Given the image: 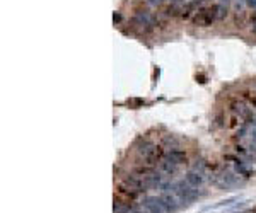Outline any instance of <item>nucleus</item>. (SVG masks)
<instances>
[{"label":"nucleus","mask_w":256,"mask_h":213,"mask_svg":"<svg viewBox=\"0 0 256 213\" xmlns=\"http://www.w3.org/2000/svg\"><path fill=\"white\" fill-rule=\"evenodd\" d=\"M142 206L147 213H166V206H164L162 198L157 196H147L142 201Z\"/></svg>","instance_id":"obj_6"},{"label":"nucleus","mask_w":256,"mask_h":213,"mask_svg":"<svg viewBox=\"0 0 256 213\" xmlns=\"http://www.w3.org/2000/svg\"><path fill=\"white\" fill-rule=\"evenodd\" d=\"M251 26H253V31L256 32V17H254V19H253V22H251Z\"/></svg>","instance_id":"obj_15"},{"label":"nucleus","mask_w":256,"mask_h":213,"mask_svg":"<svg viewBox=\"0 0 256 213\" xmlns=\"http://www.w3.org/2000/svg\"><path fill=\"white\" fill-rule=\"evenodd\" d=\"M185 181L186 182H190L193 187H202L203 186V174L202 172H196V171H190L188 174H186V178H185Z\"/></svg>","instance_id":"obj_9"},{"label":"nucleus","mask_w":256,"mask_h":213,"mask_svg":"<svg viewBox=\"0 0 256 213\" xmlns=\"http://www.w3.org/2000/svg\"><path fill=\"white\" fill-rule=\"evenodd\" d=\"M131 22H133L135 26L152 27V26H155V17H154L152 14H149V12H137L133 16V19H131Z\"/></svg>","instance_id":"obj_7"},{"label":"nucleus","mask_w":256,"mask_h":213,"mask_svg":"<svg viewBox=\"0 0 256 213\" xmlns=\"http://www.w3.org/2000/svg\"><path fill=\"white\" fill-rule=\"evenodd\" d=\"M225 14H227V9H225L222 3H215V5H210V7H205V9H200L196 10V14L193 16L191 22L198 27H208L212 26L214 22L224 19Z\"/></svg>","instance_id":"obj_1"},{"label":"nucleus","mask_w":256,"mask_h":213,"mask_svg":"<svg viewBox=\"0 0 256 213\" xmlns=\"http://www.w3.org/2000/svg\"><path fill=\"white\" fill-rule=\"evenodd\" d=\"M191 171H196V172H202V174H203V172H205V162L203 160H196V164L193 165Z\"/></svg>","instance_id":"obj_11"},{"label":"nucleus","mask_w":256,"mask_h":213,"mask_svg":"<svg viewBox=\"0 0 256 213\" xmlns=\"http://www.w3.org/2000/svg\"><path fill=\"white\" fill-rule=\"evenodd\" d=\"M120 19H121V16L115 12V16H113V21H115V24H116V22H120Z\"/></svg>","instance_id":"obj_14"},{"label":"nucleus","mask_w":256,"mask_h":213,"mask_svg":"<svg viewBox=\"0 0 256 213\" xmlns=\"http://www.w3.org/2000/svg\"><path fill=\"white\" fill-rule=\"evenodd\" d=\"M232 162H234V171L239 176H244V178H251L253 176V169L248 167L241 159H232Z\"/></svg>","instance_id":"obj_8"},{"label":"nucleus","mask_w":256,"mask_h":213,"mask_svg":"<svg viewBox=\"0 0 256 213\" xmlns=\"http://www.w3.org/2000/svg\"><path fill=\"white\" fill-rule=\"evenodd\" d=\"M186 162V154L181 152V150H171V152H167L164 155L162 159L159 160V172L160 174H174V172L178 171V167L181 164H185Z\"/></svg>","instance_id":"obj_2"},{"label":"nucleus","mask_w":256,"mask_h":213,"mask_svg":"<svg viewBox=\"0 0 256 213\" xmlns=\"http://www.w3.org/2000/svg\"><path fill=\"white\" fill-rule=\"evenodd\" d=\"M173 191L179 196V200L183 201V205H190L191 201H195L200 196L198 187H193L190 182L186 181H179L176 184H173Z\"/></svg>","instance_id":"obj_4"},{"label":"nucleus","mask_w":256,"mask_h":213,"mask_svg":"<svg viewBox=\"0 0 256 213\" xmlns=\"http://www.w3.org/2000/svg\"><path fill=\"white\" fill-rule=\"evenodd\" d=\"M215 184L222 189H234V187H239L243 181L239 179L237 172H232V171H222L215 176Z\"/></svg>","instance_id":"obj_5"},{"label":"nucleus","mask_w":256,"mask_h":213,"mask_svg":"<svg viewBox=\"0 0 256 213\" xmlns=\"http://www.w3.org/2000/svg\"><path fill=\"white\" fill-rule=\"evenodd\" d=\"M130 208H131V205H128V203H125V201L116 200L115 198V206H113V211L115 213H128Z\"/></svg>","instance_id":"obj_10"},{"label":"nucleus","mask_w":256,"mask_h":213,"mask_svg":"<svg viewBox=\"0 0 256 213\" xmlns=\"http://www.w3.org/2000/svg\"><path fill=\"white\" fill-rule=\"evenodd\" d=\"M137 154L147 165L155 164V162H159L160 159L164 157L162 147L155 145V143H150V142H144V143H142V145L137 149Z\"/></svg>","instance_id":"obj_3"},{"label":"nucleus","mask_w":256,"mask_h":213,"mask_svg":"<svg viewBox=\"0 0 256 213\" xmlns=\"http://www.w3.org/2000/svg\"><path fill=\"white\" fill-rule=\"evenodd\" d=\"M246 2L248 7H253V9H256V0H244Z\"/></svg>","instance_id":"obj_13"},{"label":"nucleus","mask_w":256,"mask_h":213,"mask_svg":"<svg viewBox=\"0 0 256 213\" xmlns=\"http://www.w3.org/2000/svg\"><path fill=\"white\" fill-rule=\"evenodd\" d=\"M166 2H174V0H149V5H152V7H160L162 3H166Z\"/></svg>","instance_id":"obj_12"}]
</instances>
